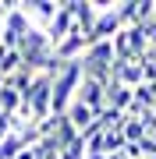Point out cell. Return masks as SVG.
I'll return each instance as SVG.
<instances>
[{
	"label": "cell",
	"mask_w": 156,
	"mask_h": 159,
	"mask_svg": "<svg viewBox=\"0 0 156 159\" xmlns=\"http://www.w3.org/2000/svg\"><path fill=\"white\" fill-rule=\"evenodd\" d=\"M78 85H82V60L64 64V67H60V74L53 78L50 113H57V117H64V113H68V106H71V102H75V96H78Z\"/></svg>",
	"instance_id": "cell-1"
},
{
	"label": "cell",
	"mask_w": 156,
	"mask_h": 159,
	"mask_svg": "<svg viewBox=\"0 0 156 159\" xmlns=\"http://www.w3.org/2000/svg\"><path fill=\"white\" fill-rule=\"evenodd\" d=\"M29 32H32V18L21 11V4H11V11L4 18V46L7 50H18Z\"/></svg>",
	"instance_id": "cell-2"
},
{
	"label": "cell",
	"mask_w": 156,
	"mask_h": 159,
	"mask_svg": "<svg viewBox=\"0 0 156 159\" xmlns=\"http://www.w3.org/2000/svg\"><path fill=\"white\" fill-rule=\"evenodd\" d=\"M75 102L89 106V110H92V113L99 117V113L106 110V85H99V81H92V78H85V74H82V85H78Z\"/></svg>",
	"instance_id": "cell-3"
},
{
	"label": "cell",
	"mask_w": 156,
	"mask_h": 159,
	"mask_svg": "<svg viewBox=\"0 0 156 159\" xmlns=\"http://www.w3.org/2000/svg\"><path fill=\"white\" fill-rule=\"evenodd\" d=\"M75 32V0H68V4H60L57 18L46 25V35H50V46H57L60 39H68V35Z\"/></svg>",
	"instance_id": "cell-4"
},
{
	"label": "cell",
	"mask_w": 156,
	"mask_h": 159,
	"mask_svg": "<svg viewBox=\"0 0 156 159\" xmlns=\"http://www.w3.org/2000/svg\"><path fill=\"white\" fill-rule=\"evenodd\" d=\"M117 7H121V4H114L110 11H99V18H96V29H92V35H89L92 43H99V39H114V35L124 29L121 11H117Z\"/></svg>",
	"instance_id": "cell-5"
},
{
	"label": "cell",
	"mask_w": 156,
	"mask_h": 159,
	"mask_svg": "<svg viewBox=\"0 0 156 159\" xmlns=\"http://www.w3.org/2000/svg\"><path fill=\"white\" fill-rule=\"evenodd\" d=\"M114 81H121L124 89H139L145 85V74H142V64L139 60H114Z\"/></svg>",
	"instance_id": "cell-6"
},
{
	"label": "cell",
	"mask_w": 156,
	"mask_h": 159,
	"mask_svg": "<svg viewBox=\"0 0 156 159\" xmlns=\"http://www.w3.org/2000/svg\"><path fill=\"white\" fill-rule=\"evenodd\" d=\"M96 18H99V11H96L92 0H75V29H78L82 35H92Z\"/></svg>",
	"instance_id": "cell-7"
},
{
	"label": "cell",
	"mask_w": 156,
	"mask_h": 159,
	"mask_svg": "<svg viewBox=\"0 0 156 159\" xmlns=\"http://www.w3.org/2000/svg\"><path fill=\"white\" fill-rule=\"evenodd\" d=\"M131 99H135V92L124 89L121 81H110V85H106V106H110V110H121V113H128Z\"/></svg>",
	"instance_id": "cell-8"
},
{
	"label": "cell",
	"mask_w": 156,
	"mask_h": 159,
	"mask_svg": "<svg viewBox=\"0 0 156 159\" xmlns=\"http://www.w3.org/2000/svg\"><path fill=\"white\" fill-rule=\"evenodd\" d=\"M64 117L71 120V127H75L78 134H82V131H89V127H92V120H96V113H92L89 106H82V102H71Z\"/></svg>",
	"instance_id": "cell-9"
},
{
	"label": "cell",
	"mask_w": 156,
	"mask_h": 159,
	"mask_svg": "<svg viewBox=\"0 0 156 159\" xmlns=\"http://www.w3.org/2000/svg\"><path fill=\"white\" fill-rule=\"evenodd\" d=\"M142 138H145V124L124 113V142H128V145H139Z\"/></svg>",
	"instance_id": "cell-10"
},
{
	"label": "cell",
	"mask_w": 156,
	"mask_h": 159,
	"mask_svg": "<svg viewBox=\"0 0 156 159\" xmlns=\"http://www.w3.org/2000/svg\"><path fill=\"white\" fill-rule=\"evenodd\" d=\"M85 156H89V148H85V142H82V134H78L71 145L60 148V159H85Z\"/></svg>",
	"instance_id": "cell-11"
},
{
	"label": "cell",
	"mask_w": 156,
	"mask_h": 159,
	"mask_svg": "<svg viewBox=\"0 0 156 159\" xmlns=\"http://www.w3.org/2000/svg\"><path fill=\"white\" fill-rule=\"evenodd\" d=\"M11 134V120H7V113H0V142Z\"/></svg>",
	"instance_id": "cell-12"
},
{
	"label": "cell",
	"mask_w": 156,
	"mask_h": 159,
	"mask_svg": "<svg viewBox=\"0 0 156 159\" xmlns=\"http://www.w3.org/2000/svg\"><path fill=\"white\" fill-rule=\"evenodd\" d=\"M0 43H4V21H0Z\"/></svg>",
	"instance_id": "cell-13"
},
{
	"label": "cell",
	"mask_w": 156,
	"mask_h": 159,
	"mask_svg": "<svg viewBox=\"0 0 156 159\" xmlns=\"http://www.w3.org/2000/svg\"><path fill=\"white\" fill-rule=\"evenodd\" d=\"M4 85H7V78H4V74H0V89H4Z\"/></svg>",
	"instance_id": "cell-14"
}]
</instances>
